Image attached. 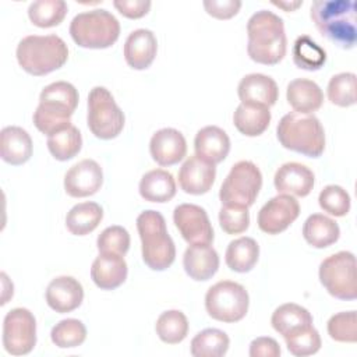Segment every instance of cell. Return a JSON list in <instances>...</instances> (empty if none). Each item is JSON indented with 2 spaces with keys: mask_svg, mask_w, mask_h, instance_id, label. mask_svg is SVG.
<instances>
[{
  "mask_svg": "<svg viewBox=\"0 0 357 357\" xmlns=\"http://www.w3.org/2000/svg\"><path fill=\"white\" fill-rule=\"evenodd\" d=\"M247 53L255 63L273 66L286 56L284 24L278 14L269 10L254 13L247 22Z\"/></svg>",
  "mask_w": 357,
  "mask_h": 357,
  "instance_id": "1",
  "label": "cell"
},
{
  "mask_svg": "<svg viewBox=\"0 0 357 357\" xmlns=\"http://www.w3.org/2000/svg\"><path fill=\"white\" fill-rule=\"evenodd\" d=\"M310 17L325 39L340 49L354 47L357 40L356 1L315 0L310 7Z\"/></svg>",
  "mask_w": 357,
  "mask_h": 357,
  "instance_id": "2",
  "label": "cell"
},
{
  "mask_svg": "<svg viewBox=\"0 0 357 357\" xmlns=\"http://www.w3.org/2000/svg\"><path fill=\"white\" fill-rule=\"evenodd\" d=\"M78 91L67 81L46 85L39 95V105L33 112L35 127L47 137L71 126V116L78 106Z\"/></svg>",
  "mask_w": 357,
  "mask_h": 357,
  "instance_id": "3",
  "label": "cell"
},
{
  "mask_svg": "<svg viewBox=\"0 0 357 357\" xmlns=\"http://www.w3.org/2000/svg\"><path fill=\"white\" fill-rule=\"evenodd\" d=\"M15 56L24 71L40 77L66 64L68 47L66 42L54 33L28 35L18 42Z\"/></svg>",
  "mask_w": 357,
  "mask_h": 357,
  "instance_id": "4",
  "label": "cell"
},
{
  "mask_svg": "<svg viewBox=\"0 0 357 357\" xmlns=\"http://www.w3.org/2000/svg\"><path fill=\"white\" fill-rule=\"evenodd\" d=\"M137 230L145 265L152 271L167 269L174 262L176 245L167 233L163 215L153 209L141 212L137 218Z\"/></svg>",
  "mask_w": 357,
  "mask_h": 357,
  "instance_id": "5",
  "label": "cell"
},
{
  "mask_svg": "<svg viewBox=\"0 0 357 357\" xmlns=\"http://www.w3.org/2000/svg\"><path fill=\"white\" fill-rule=\"evenodd\" d=\"M276 135L283 148L310 158H318L325 151V131L314 114H284L276 127Z\"/></svg>",
  "mask_w": 357,
  "mask_h": 357,
  "instance_id": "6",
  "label": "cell"
},
{
  "mask_svg": "<svg viewBox=\"0 0 357 357\" xmlns=\"http://www.w3.org/2000/svg\"><path fill=\"white\" fill-rule=\"evenodd\" d=\"M70 35L81 47L106 49L119 39L120 22L106 8H93L71 20Z\"/></svg>",
  "mask_w": 357,
  "mask_h": 357,
  "instance_id": "7",
  "label": "cell"
},
{
  "mask_svg": "<svg viewBox=\"0 0 357 357\" xmlns=\"http://www.w3.org/2000/svg\"><path fill=\"white\" fill-rule=\"evenodd\" d=\"M250 296L245 287L233 280H220L205 294V308L211 318L233 324L241 321L248 311Z\"/></svg>",
  "mask_w": 357,
  "mask_h": 357,
  "instance_id": "8",
  "label": "cell"
},
{
  "mask_svg": "<svg viewBox=\"0 0 357 357\" xmlns=\"http://www.w3.org/2000/svg\"><path fill=\"white\" fill-rule=\"evenodd\" d=\"M86 123L91 132L100 139L116 138L124 128L126 117L110 91L93 86L88 95Z\"/></svg>",
  "mask_w": 357,
  "mask_h": 357,
  "instance_id": "9",
  "label": "cell"
},
{
  "mask_svg": "<svg viewBox=\"0 0 357 357\" xmlns=\"http://www.w3.org/2000/svg\"><path fill=\"white\" fill-rule=\"evenodd\" d=\"M319 282L325 290L339 300H356V257L350 251H339L326 257L319 265Z\"/></svg>",
  "mask_w": 357,
  "mask_h": 357,
  "instance_id": "10",
  "label": "cell"
},
{
  "mask_svg": "<svg viewBox=\"0 0 357 357\" xmlns=\"http://www.w3.org/2000/svg\"><path fill=\"white\" fill-rule=\"evenodd\" d=\"M262 187V174L251 160L234 163L220 185L219 198L222 205L251 206Z\"/></svg>",
  "mask_w": 357,
  "mask_h": 357,
  "instance_id": "11",
  "label": "cell"
},
{
  "mask_svg": "<svg viewBox=\"0 0 357 357\" xmlns=\"http://www.w3.org/2000/svg\"><path fill=\"white\" fill-rule=\"evenodd\" d=\"M36 344V319L28 308L10 310L3 319V346L8 354L24 356Z\"/></svg>",
  "mask_w": 357,
  "mask_h": 357,
  "instance_id": "12",
  "label": "cell"
},
{
  "mask_svg": "<svg viewBox=\"0 0 357 357\" xmlns=\"http://www.w3.org/2000/svg\"><path fill=\"white\" fill-rule=\"evenodd\" d=\"M173 222L188 244H211L213 227L204 208L195 204H180L173 211Z\"/></svg>",
  "mask_w": 357,
  "mask_h": 357,
  "instance_id": "13",
  "label": "cell"
},
{
  "mask_svg": "<svg viewBox=\"0 0 357 357\" xmlns=\"http://www.w3.org/2000/svg\"><path fill=\"white\" fill-rule=\"evenodd\" d=\"M300 215L298 201L289 194L272 197L258 212V227L268 234L284 231Z\"/></svg>",
  "mask_w": 357,
  "mask_h": 357,
  "instance_id": "14",
  "label": "cell"
},
{
  "mask_svg": "<svg viewBox=\"0 0 357 357\" xmlns=\"http://www.w3.org/2000/svg\"><path fill=\"white\" fill-rule=\"evenodd\" d=\"M103 184V170L93 159L73 165L64 176V190L70 197L84 198L96 194Z\"/></svg>",
  "mask_w": 357,
  "mask_h": 357,
  "instance_id": "15",
  "label": "cell"
},
{
  "mask_svg": "<svg viewBox=\"0 0 357 357\" xmlns=\"http://www.w3.org/2000/svg\"><path fill=\"white\" fill-rule=\"evenodd\" d=\"M152 159L160 166H172L184 159L187 142L184 135L172 127L158 130L149 141Z\"/></svg>",
  "mask_w": 357,
  "mask_h": 357,
  "instance_id": "16",
  "label": "cell"
},
{
  "mask_svg": "<svg viewBox=\"0 0 357 357\" xmlns=\"http://www.w3.org/2000/svg\"><path fill=\"white\" fill-rule=\"evenodd\" d=\"M216 177L215 165L201 159L197 155L190 156L178 170L180 188L191 195H201L208 192Z\"/></svg>",
  "mask_w": 357,
  "mask_h": 357,
  "instance_id": "17",
  "label": "cell"
},
{
  "mask_svg": "<svg viewBox=\"0 0 357 357\" xmlns=\"http://www.w3.org/2000/svg\"><path fill=\"white\" fill-rule=\"evenodd\" d=\"M315 183L312 170L298 162L283 163L275 173L273 184L279 194L307 197Z\"/></svg>",
  "mask_w": 357,
  "mask_h": 357,
  "instance_id": "18",
  "label": "cell"
},
{
  "mask_svg": "<svg viewBox=\"0 0 357 357\" xmlns=\"http://www.w3.org/2000/svg\"><path fill=\"white\" fill-rule=\"evenodd\" d=\"M47 305L59 312L66 314L78 308L84 300L82 284L73 276H57L50 280L46 287Z\"/></svg>",
  "mask_w": 357,
  "mask_h": 357,
  "instance_id": "19",
  "label": "cell"
},
{
  "mask_svg": "<svg viewBox=\"0 0 357 357\" xmlns=\"http://www.w3.org/2000/svg\"><path fill=\"white\" fill-rule=\"evenodd\" d=\"M237 95L241 103L271 107L278 100L279 88L272 77L261 73H252L241 78L237 86Z\"/></svg>",
  "mask_w": 357,
  "mask_h": 357,
  "instance_id": "20",
  "label": "cell"
},
{
  "mask_svg": "<svg viewBox=\"0 0 357 357\" xmlns=\"http://www.w3.org/2000/svg\"><path fill=\"white\" fill-rule=\"evenodd\" d=\"M158 40L151 29H134L124 42V59L134 70L148 68L156 57Z\"/></svg>",
  "mask_w": 357,
  "mask_h": 357,
  "instance_id": "21",
  "label": "cell"
},
{
  "mask_svg": "<svg viewBox=\"0 0 357 357\" xmlns=\"http://www.w3.org/2000/svg\"><path fill=\"white\" fill-rule=\"evenodd\" d=\"M128 273V266L123 255L103 254L93 259L91 266V279L102 290H113L121 286Z\"/></svg>",
  "mask_w": 357,
  "mask_h": 357,
  "instance_id": "22",
  "label": "cell"
},
{
  "mask_svg": "<svg viewBox=\"0 0 357 357\" xmlns=\"http://www.w3.org/2000/svg\"><path fill=\"white\" fill-rule=\"evenodd\" d=\"M185 273L198 282L211 279L219 269V255L211 244H190L183 255Z\"/></svg>",
  "mask_w": 357,
  "mask_h": 357,
  "instance_id": "23",
  "label": "cell"
},
{
  "mask_svg": "<svg viewBox=\"0 0 357 357\" xmlns=\"http://www.w3.org/2000/svg\"><path fill=\"white\" fill-rule=\"evenodd\" d=\"M32 138L26 130L18 126H7L0 132V156L4 162L18 166L32 156Z\"/></svg>",
  "mask_w": 357,
  "mask_h": 357,
  "instance_id": "24",
  "label": "cell"
},
{
  "mask_svg": "<svg viewBox=\"0 0 357 357\" xmlns=\"http://www.w3.org/2000/svg\"><path fill=\"white\" fill-rule=\"evenodd\" d=\"M195 155L201 159L216 165L226 159L230 151V138L218 126L202 127L194 139Z\"/></svg>",
  "mask_w": 357,
  "mask_h": 357,
  "instance_id": "25",
  "label": "cell"
},
{
  "mask_svg": "<svg viewBox=\"0 0 357 357\" xmlns=\"http://www.w3.org/2000/svg\"><path fill=\"white\" fill-rule=\"evenodd\" d=\"M286 98L294 112L311 114L322 106L324 92L315 81L308 78H296L289 82Z\"/></svg>",
  "mask_w": 357,
  "mask_h": 357,
  "instance_id": "26",
  "label": "cell"
},
{
  "mask_svg": "<svg viewBox=\"0 0 357 357\" xmlns=\"http://www.w3.org/2000/svg\"><path fill=\"white\" fill-rule=\"evenodd\" d=\"M272 328L282 335L289 337L312 325V315L310 311L298 304L286 303L279 305L271 317Z\"/></svg>",
  "mask_w": 357,
  "mask_h": 357,
  "instance_id": "27",
  "label": "cell"
},
{
  "mask_svg": "<svg viewBox=\"0 0 357 357\" xmlns=\"http://www.w3.org/2000/svg\"><path fill=\"white\" fill-rule=\"evenodd\" d=\"M138 190L145 201L163 204L176 195V181L170 172L153 169L141 177Z\"/></svg>",
  "mask_w": 357,
  "mask_h": 357,
  "instance_id": "28",
  "label": "cell"
},
{
  "mask_svg": "<svg viewBox=\"0 0 357 357\" xmlns=\"http://www.w3.org/2000/svg\"><path fill=\"white\" fill-rule=\"evenodd\" d=\"M339 225L322 213L310 215L303 225V237L314 248H326L339 240Z\"/></svg>",
  "mask_w": 357,
  "mask_h": 357,
  "instance_id": "29",
  "label": "cell"
},
{
  "mask_svg": "<svg viewBox=\"0 0 357 357\" xmlns=\"http://www.w3.org/2000/svg\"><path fill=\"white\" fill-rule=\"evenodd\" d=\"M259 258V245L252 237H238L229 243L225 254L226 265L238 273L250 272Z\"/></svg>",
  "mask_w": 357,
  "mask_h": 357,
  "instance_id": "30",
  "label": "cell"
},
{
  "mask_svg": "<svg viewBox=\"0 0 357 357\" xmlns=\"http://www.w3.org/2000/svg\"><path fill=\"white\" fill-rule=\"evenodd\" d=\"M271 117L269 107L266 106L240 103L233 113V123L241 134L258 137L268 128Z\"/></svg>",
  "mask_w": 357,
  "mask_h": 357,
  "instance_id": "31",
  "label": "cell"
},
{
  "mask_svg": "<svg viewBox=\"0 0 357 357\" xmlns=\"http://www.w3.org/2000/svg\"><path fill=\"white\" fill-rule=\"evenodd\" d=\"M103 219V209L99 204L86 201L74 205L66 215V226L74 236H85L93 231Z\"/></svg>",
  "mask_w": 357,
  "mask_h": 357,
  "instance_id": "32",
  "label": "cell"
},
{
  "mask_svg": "<svg viewBox=\"0 0 357 357\" xmlns=\"http://www.w3.org/2000/svg\"><path fill=\"white\" fill-rule=\"evenodd\" d=\"M230 339L226 332L216 328H206L198 332L191 340L194 357H222L227 353Z\"/></svg>",
  "mask_w": 357,
  "mask_h": 357,
  "instance_id": "33",
  "label": "cell"
},
{
  "mask_svg": "<svg viewBox=\"0 0 357 357\" xmlns=\"http://www.w3.org/2000/svg\"><path fill=\"white\" fill-rule=\"evenodd\" d=\"M82 148V135L75 126H68L47 137V149L60 162L73 159Z\"/></svg>",
  "mask_w": 357,
  "mask_h": 357,
  "instance_id": "34",
  "label": "cell"
},
{
  "mask_svg": "<svg viewBox=\"0 0 357 357\" xmlns=\"http://www.w3.org/2000/svg\"><path fill=\"white\" fill-rule=\"evenodd\" d=\"M155 331L162 342L177 344L187 337L188 319L180 310H169L158 317Z\"/></svg>",
  "mask_w": 357,
  "mask_h": 357,
  "instance_id": "35",
  "label": "cell"
},
{
  "mask_svg": "<svg viewBox=\"0 0 357 357\" xmlns=\"http://www.w3.org/2000/svg\"><path fill=\"white\" fill-rule=\"evenodd\" d=\"M291 54L294 64L298 68L307 71H317L326 61V52L324 47H321L308 35H301L296 39Z\"/></svg>",
  "mask_w": 357,
  "mask_h": 357,
  "instance_id": "36",
  "label": "cell"
},
{
  "mask_svg": "<svg viewBox=\"0 0 357 357\" xmlns=\"http://www.w3.org/2000/svg\"><path fill=\"white\" fill-rule=\"evenodd\" d=\"M67 10L64 0H36L28 7V17L39 28H52L64 20Z\"/></svg>",
  "mask_w": 357,
  "mask_h": 357,
  "instance_id": "37",
  "label": "cell"
},
{
  "mask_svg": "<svg viewBox=\"0 0 357 357\" xmlns=\"http://www.w3.org/2000/svg\"><path fill=\"white\" fill-rule=\"evenodd\" d=\"M356 88L357 77L354 73L335 74L328 82V99L340 107L353 106L356 103Z\"/></svg>",
  "mask_w": 357,
  "mask_h": 357,
  "instance_id": "38",
  "label": "cell"
},
{
  "mask_svg": "<svg viewBox=\"0 0 357 357\" xmlns=\"http://www.w3.org/2000/svg\"><path fill=\"white\" fill-rule=\"evenodd\" d=\"M50 339L60 349L78 347L86 339V328L79 319H61L52 328Z\"/></svg>",
  "mask_w": 357,
  "mask_h": 357,
  "instance_id": "39",
  "label": "cell"
},
{
  "mask_svg": "<svg viewBox=\"0 0 357 357\" xmlns=\"http://www.w3.org/2000/svg\"><path fill=\"white\" fill-rule=\"evenodd\" d=\"M332 340L340 343H356L357 340V314L354 310L342 311L332 315L326 325Z\"/></svg>",
  "mask_w": 357,
  "mask_h": 357,
  "instance_id": "40",
  "label": "cell"
},
{
  "mask_svg": "<svg viewBox=\"0 0 357 357\" xmlns=\"http://www.w3.org/2000/svg\"><path fill=\"white\" fill-rule=\"evenodd\" d=\"M319 206L332 216H344L349 213L351 206V199L349 192L336 184H329L324 187L318 197Z\"/></svg>",
  "mask_w": 357,
  "mask_h": 357,
  "instance_id": "41",
  "label": "cell"
},
{
  "mask_svg": "<svg viewBox=\"0 0 357 357\" xmlns=\"http://www.w3.org/2000/svg\"><path fill=\"white\" fill-rule=\"evenodd\" d=\"M96 245L99 252L117 254L124 257L130 248V234L123 226L113 225L106 227L98 236Z\"/></svg>",
  "mask_w": 357,
  "mask_h": 357,
  "instance_id": "42",
  "label": "cell"
},
{
  "mask_svg": "<svg viewBox=\"0 0 357 357\" xmlns=\"http://www.w3.org/2000/svg\"><path fill=\"white\" fill-rule=\"evenodd\" d=\"M287 350L297 357H305L315 354L321 349V336L318 331L311 325L289 337H284Z\"/></svg>",
  "mask_w": 357,
  "mask_h": 357,
  "instance_id": "43",
  "label": "cell"
},
{
  "mask_svg": "<svg viewBox=\"0 0 357 357\" xmlns=\"http://www.w3.org/2000/svg\"><path fill=\"white\" fill-rule=\"evenodd\" d=\"M219 223L227 234H240L250 226L248 208L238 205H222L219 211Z\"/></svg>",
  "mask_w": 357,
  "mask_h": 357,
  "instance_id": "44",
  "label": "cell"
},
{
  "mask_svg": "<svg viewBox=\"0 0 357 357\" xmlns=\"http://www.w3.org/2000/svg\"><path fill=\"white\" fill-rule=\"evenodd\" d=\"M202 4L209 15L219 20L234 17L241 7L240 0H205Z\"/></svg>",
  "mask_w": 357,
  "mask_h": 357,
  "instance_id": "45",
  "label": "cell"
},
{
  "mask_svg": "<svg viewBox=\"0 0 357 357\" xmlns=\"http://www.w3.org/2000/svg\"><path fill=\"white\" fill-rule=\"evenodd\" d=\"M282 353L279 343L269 336H259L250 343L251 357H279Z\"/></svg>",
  "mask_w": 357,
  "mask_h": 357,
  "instance_id": "46",
  "label": "cell"
},
{
  "mask_svg": "<svg viewBox=\"0 0 357 357\" xmlns=\"http://www.w3.org/2000/svg\"><path fill=\"white\" fill-rule=\"evenodd\" d=\"M113 6L127 18H141L151 8L149 0H114Z\"/></svg>",
  "mask_w": 357,
  "mask_h": 357,
  "instance_id": "47",
  "label": "cell"
},
{
  "mask_svg": "<svg viewBox=\"0 0 357 357\" xmlns=\"http://www.w3.org/2000/svg\"><path fill=\"white\" fill-rule=\"evenodd\" d=\"M272 4L279 7V8H283L284 11H293V10L298 8L303 4V1L301 0H297V1H272Z\"/></svg>",
  "mask_w": 357,
  "mask_h": 357,
  "instance_id": "48",
  "label": "cell"
}]
</instances>
